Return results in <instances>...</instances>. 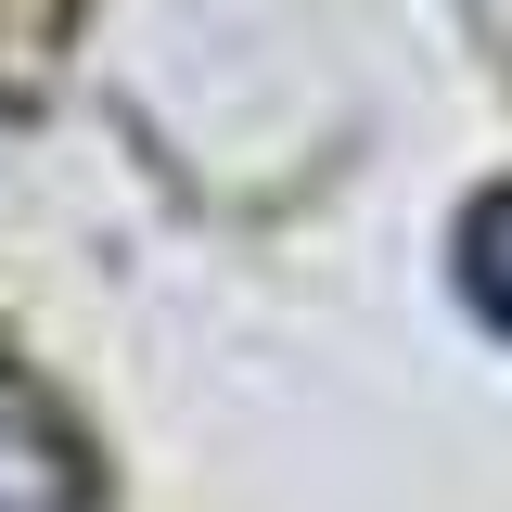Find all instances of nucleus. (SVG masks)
I'll return each instance as SVG.
<instances>
[{"label":"nucleus","instance_id":"2","mask_svg":"<svg viewBox=\"0 0 512 512\" xmlns=\"http://www.w3.org/2000/svg\"><path fill=\"white\" fill-rule=\"evenodd\" d=\"M461 308L487 333H512V180H487L461 205Z\"/></svg>","mask_w":512,"mask_h":512},{"label":"nucleus","instance_id":"1","mask_svg":"<svg viewBox=\"0 0 512 512\" xmlns=\"http://www.w3.org/2000/svg\"><path fill=\"white\" fill-rule=\"evenodd\" d=\"M0 512H103L77 423H64V410L13 372V359H0Z\"/></svg>","mask_w":512,"mask_h":512}]
</instances>
